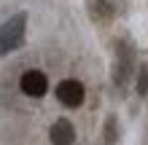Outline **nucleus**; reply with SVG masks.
Instances as JSON below:
<instances>
[{
	"mask_svg": "<svg viewBox=\"0 0 148 145\" xmlns=\"http://www.w3.org/2000/svg\"><path fill=\"white\" fill-rule=\"evenodd\" d=\"M24 27H27V16H24V14L11 16V19L0 27V54H8V51H14V48L22 46Z\"/></svg>",
	"mask_w": 148,
	"mask_h": 145,
	"instance_id": "f257e3e1",
	"label": "nucleus"
},
{
	"mask_svg": "<svg viewBox=\"0 0 148 145\" xmlns=\"http://www.w3.org/2000/svg\"><path fill=\"white\" fill-rule=\"evenodd\" d=\"M84 97H86V89H84V83L75 81V78H65L57 86V99L62 102V105H67V108H78L84 102Z\"/></svg>",
	"mask_w": 148,
	"mask_h": 145,
	"instance_id": "f03ea898",
	"label": "nucleus"
},
{
	"mask_svg": "<svg viewBox=\"0 0 148 145\" xmlns=\"http://www.w3.org/2000/svg\"><path fill=\"white\" fill-rule=\"evenodd\" d=\"M19 86H22V91L27 97H43L49 91V81H46V75H43L40 70H27L22 75Z\"/></svg>",
	"mask_w": 148,
	"mask_h": 145,
	"instance_id": "7ed1b4c3",
	"label": "nucleus"
},
{
	"mask_svg": "<svg viewBox=\"0 0 148 145\" xmlns=\"http://www.w3.org/2000/svg\"><path fill=\"white\" fill-rule=\"evenodd\" d=\"M51 142L54 145H73L75 142V129L73 124L67 121V118H59V121H54V126H51Z\"/></svg>",
	"mask_w": 148,
	"mask_h": 145,
	"instance_id": "20e7f679",
	"label": "nucleus"
},
{
	"mask_svg": "<svg viewBox=\"0 0 148 145\" xmlns=\"http://www.w3.org/2000/svg\"><path fill=\"white\" fill-rule=\"evenodd\" d=\"M137 91H140V94H145V91H148V67H143V70H140V81H137Z\"/></svg>",
	"mask_w": 148,
	"mask_h": 145,
	"instance_id": "39448f33",
	"label": "nucleus"
}]
</instances>
